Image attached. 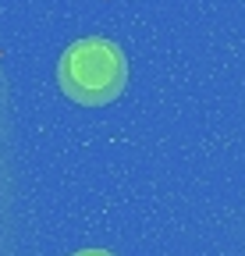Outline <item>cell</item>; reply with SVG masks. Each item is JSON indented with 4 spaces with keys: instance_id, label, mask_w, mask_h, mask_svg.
I'll return each instance as SVG.
<instances>
[{
    "instance_id": "6da1fadb",
    "label": "cell",
    "mask_w": 245,
    "mask_h": 256,
    "mask_svg": "<svg viewBox=\"0 0 245 256\" xmlns=\"http://www.w3.org/2000/svg\"><path fill=\"white\" fill-rule=\"evenodd\" d=\"M60 89L78 104H110L128 82L125 54L110 40H78L60 57Z\"/></svg>"
},
{
    "instance_id": "7a4b0ae2",
    "label": "cell",
    "mask_w": 245,
    "mask_h": 256,
    "mask_svg": "<svg viewBox=\"0 0 245 256\" xmlns=\"http://www.w3.org/2000/svg\"><path fill=\"white\" fill-rule=\"evenodd\" d=\"M75 256H114V252H107V249H82V252H75Z\"/></svg>"
}]
</instances>
